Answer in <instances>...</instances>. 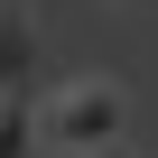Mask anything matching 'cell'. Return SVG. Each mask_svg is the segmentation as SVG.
<instances>
[{
    "label": "cell",
    "mask_w": 158,
    "mask_h": 158,
    "mask_svg": "<svg viewBox=\"0 0 158 158\" xmlns=\"http://www.w3.org/2000/svg\"><path fill=\"white\" fill-rule=\"evenodd\" d=\"M112 139H130V84L121 74H74V84L47 93V149L56 158H84Z\"/></svg>",
    "instance_id": "6da1fadb"
},
{
    "label": "cell",
    "mask_w": 158,
    "mask_h": 158,
    "mask_svg": "<svg viewBox=\"0 0 158 158\" xmlns=\"http://www.w3.org/2000/svg\"><path fill=\"white\" fill-rule=\"evenodd\" d=\"M19 84H37V28H28V10H0V102Z\"/></svg>",
    "instance_id": "7a4b0ae2"
},
{
    "label": "cell",
    "mask_w": 158,
    "mask_h": 158,
    "mask_svg": "<svg viewBox=\"0 0 158 158\" xmlns=\"http://www.w3.org/2000/svg\"><path fill=\"white\" fill-rule=\"evenodd\" d=\"M37 139H47V102L37 93H10L0 102V158H37Z\"/></svg>",
    "instance_id": "3957f363"
},
{
    "label": "cell",
    "mask_w": 158,
    "mask_h": 158,
    "mask_svg": "<svg viewBox=\"0 0 158 158\" xmlns=\"http://www.w3.org/2000/svg\"><path fill=\"white\" fill-rule=\"evenodd\" d=\"M84 158H139V149H130V139H112V149H84Z\"/></svg>",
    "instance_id": "277c9868"
},
{
    "label": "cell",
    "mask_w": 158,
    "mask_h": 158,
    "mask_svg": "<svg viewBox=\"0 0 158 158\" xmlns=\"http://www.w3.org/2000/svg\"><path fill=\"white\" fill-rule=\"evenodd\" d=\"M139 10H149V0H139Z\"/></svg>",
    "instance_id": "5b68a950"
}]
</instances>
